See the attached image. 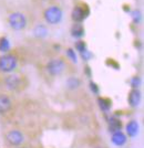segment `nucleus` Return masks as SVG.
Listing matches in <instances>:
<instances>
[{
    "label": "nucleus",
    "instance_id": "nucleus-1",
    "mask_svg": "<svg viewBox=\"0 0 144 148\" xmlns=\"http://www.w3.org/2000/svg\"><path fill=\"white\" fill-rule=\"evenodd\" d=\"M7 22L14 31H23L29 25V14L23 10H13L7 14Z\"/></svg>",
    "mask_w": 144,
    "mask_h": 148
},
{
    "label": "nucleus",
    "instance_id": "nucleus-2",
    "mask_svg": "<svg viewBox=\"0 0 144 148\" xmlns=\"http://www.w3.org/2000/svg\"><path fill=\"white\" fill-rule=\"evenodd\" d=\"M2 85L8 92H19L25 86V77L18 73H9L2 80Z\"/></svg>",
    "mask_w": 144,
    "mask_h": 148
},
{
    "label": "nucleus",
    "instance_id": "nucleus-3",
    "mask_svg": "<svg viewBox=\"0 0 144 148\" xmlns=\"http://www.w3.org/2000/svg\"><path fill=\"white\" fill-rule=\"evenodd\" d=\"M19 65V58L16 53L6 52L0 56V73H13Z\"/></svg>",
    "mask_w": 144,
    "mask_h": 148
},
{
    "label": "nucleus",
    "instance_id": "nucleus-4",
    "mask_svg": "<svg viewBox=\"0 0 144 148\" xmlns=\"http://www.w3.org/2000/svg\"><path fill=\"white\" fill-rule=\"evenodd\" d=\"M68 68V63L63 58H52L45 64V71L52 77L61 76Z\"/></svg>",
    "mask_w": 144,
    "mask_h": 148
},
{
    "label": "nucleus",
    "instance_id": "nucleus-5",
    "mask_svg": "<svg viewBox=\"0 0 144 148\" xmlns=\"http://www.w3.org/2000/svg\"><path fill=\"white\" fill-rule=\"evenodd\" d=\"M43 20L48 25H54L61 22L63 17V11L59 5H49L43 9L42 12Z\"/></svg>",
    "mask_w": 144,
    "mask_h": 148
},
{
    "label": "nucleus",
    "instance_id": "nucleus-6",
    "mask_svg": "<svg viewBox=\"0 0 144 148\" xmlns=\"http://www.w3.org/2000/svg\"><path fill=\"white\" fill-rule=\"evenodd\" d=\"M89 13V8L84 2H78L74 5L73 9H72V13L71 17L72 20L74 21V23H81L84 19L87 18Z\"/></svg>",
    "mask_w": 144,
    "mask_h": 148
},
{
    "label": "nucleus",
    "instance_id": "nucleus-7",
    "mask_svg": "<svg viewBox=\"0 0 144 148\" xmlns=\"http://www.w3.org/2000/svg\"><path fill=\"white\" fill-rule=\"evenodd\" d=\"M6 140L11 146H20L25 142V136L18 130H11L6 134Z\"/></svg>",
    "mask_w": 144,
    "mask_h": 148
},
{
    "label": "nucleus",
    "instance_id": "nucleus-8",
    "mask_svg": "<svg viewBox=\"0 0 144 148\" xmlns=\"http://www.w3.org/2000/svg\"><path fill=\"white\" fill-rule=\"evenodd\" d=\"M12 107V101L10 96L6 93L0 94V115H3L11 110Z\"/></svg>",
    "mask_w": 144,
    "mask_h": 148
},
{
    "label": "nucleus",
    "instance_id": "nucleus-9",
    "mask_svg": "<svg viewBox=\"0 0 144 148\" xmlns=\"http://www.w3.org/2000/svg\"><path fill=\"white\" fill-rule=\"evenodd\" d=\"M112 142H113V144L116 145V146H123L126 143V136L124 135L121 130H118V132L113 133Z\"/></svg>",
    "mask_w": 144,
    "mask_h": 148
},
{
    "label": "nucleus",
    "instance_id": "nucleus-10",
    "mask_svg": "<svg viewBox=\"0 0 144 148\" xmlns=\"http://www.w3.org/2000/svg\"><path fill=\"white\" fill-rule=\"evenodd\" d=\"M140 92L138 90H132L130 94H129V103L131 104V106L135 107L138 106V103H140Z\"/></svg>",
    "mask_w": 144,
    "mask_h": 148
},
{
    "label": "nucleus",
    "instance_id": "nucleus-11",
    "mask_svg": "<svg viewBox=\"0 0 144 148\" xmlns=\"http://www.w3.org/2000/svg\"><path fill=\"white\" fill-rule=\"evenodd\" d=\"M138 125L134 121H132V122H130V123L126 125V132H127L129 136H135L138 134Z\"/></svg>",
    "mask_w": 144,
    "mask_h": 148
},
{
    "label": "nucleus",
    "instance_id": "nucleus-12",
    "mask_svg": "<svg viewBox=\"0 0 144 148\" xmlns=\"http://www.w3.org/2000/svg\"><path fill=\"white\" fill-rule=\"evenodd\" d=\"M83 27H82L81 23H74L73 25V28H72V34L73 37H81L83 34Z\"/></svg>",
    "mask_w": 144,
    "mask_h": 148
},
{
    "label": "nucleus",
    "instance_id": "nucleus-13",
    "mask_svg": "<svg viewBox=\"0 0 144 148\" xmlns=\"http://www.w3.org/2000/svg\"><path fill=\"white\" fill-rule=\"evenodd\" d=\"M121 126H122V124L118 119H112L110 122V130H111L112 133H115V132L121 130Z\"/></svg>",
    "mask_w": 144,
    "mask_h": 148
},
{
    "label": "nucleus",
    "instance_id": "nucleus-14",
    "mask_svg": "<svg viewBox=\"0 0 144 148\" xmlns=\"http://www.w3.org/2000/svg\"><path fill=\"white\" fill-rule=\"evenodd\" d=\"M67 85L69 86V88H76V87L80 85V81L75 77H70L68 82H67Z\"/></svg>",
    "mask_w": 144,
    "mask_h": 148
},
{
    "label": "nucleus",
    "instance_id": "nucleus-15",
    "mask_svg": "<svg viewBox=\"0 0 144 148\" xmlns=\"http://www.w3.org/2000/svg\"><path fill=\"white\" fill-rule=\"evenodd\" d=\"M9 50V43H8V41H7V39H2L1 41H0V51H2V52H7Z\"/></svg>",
    "mask_w": 144,
    "mask_h": 148
},
{
    "label": "nucleus",
    "instance_id": "nucleus-16",
    "mask_svg": "<svg viewBox=\"0 0 144 148\" xmlns=\"http://www.w3.org/2000/svg\"><path fill=\"white\" fill-rule=\"evenodd\" d=\"M37 2H39V3H45V5H52V2L53 1H56V0H36Z\"/></svg>",
    "mask_w": 144,
    "mask_h": 148
},
{
    "label": "nucleus",
    "instance_id": "nucleus-17",
    "mask_svg": "<svg viewBox=\"0 0 144 148\" xmlns=\"http://www.w3.org/2000/svg\"><path fill=\"white\" fill-rule=\"evenodd\" d=\"M96 148H104V147H101V146H99V147H96Z\"/></svg>",
    "mask_w": 144,
    "mask_h": 148
},
{
    "label": "nucleus",
    "instance_id": "nucleus-18",
    "mask_svg": "<svg viewBox=\"0 0 144 148\" xmlns=\"http://www.w3.org/2000/svg\"><path fill=\"white\" fill-rule=\"evenodd\" d=\"M17 148H25V147H17Z\"/></svg>",
    "mask_w": 144,
    "mask_h": 148
}]
</instances>
